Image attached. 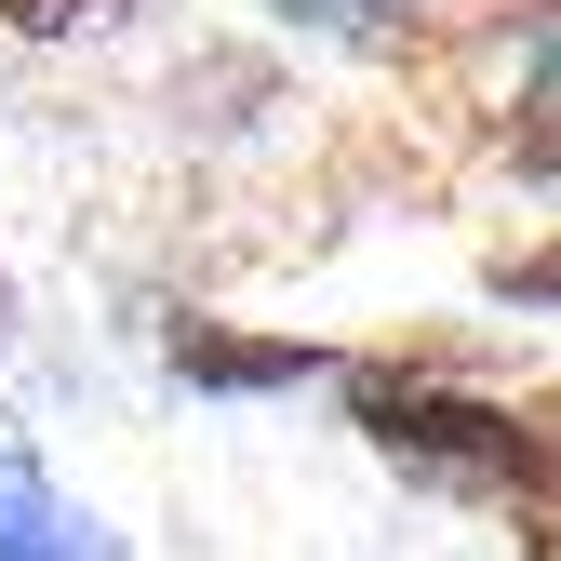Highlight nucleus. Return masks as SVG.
<instances>
[{"mask_svg": "<svg viewBox=\"0 0 561 561\" xmlns=\"http://www.w3.org/2000/svg\"><path fill=\"white\" fill-rule=\"evenodd\" d=\"M347 414H362V442L428 468V481H468V495H495L522 522V548L548 561V414L522 401H468V388H428V375H362L347 388Z\"/></svg>", "mask_w": 561, "mask_h": 561, "instance_id": "obj_1", "label": "nucleus"}, {"mask_svg": "<svg viewBox=\"0 0 561 561\" xmlns=\"http://www.w3.org/2000/svg\"><path fill=\"white\" fill-rule=\"evenodd\" d=\"M0 561H121V548H107L81 508H67L27 455H0Z\"/></svg>", "mask_w": 561, "mask_h": 561, "instance_id": "obj_2", "label": "nucleus"}, {"mask_svg": "<svg viewBox=\"0 0 561 561\" xmlns=\"http://www.w3.org/2000/svg\"><path fill=\"white\" fill-rule=\"evenodd\" d=\"M174 375H201V388H295V375H321V347H308V334H228V321H174Z\"/></svg>", "mask_w": 561, "mask_h": 561, "instance_id": "obj_3", "label": "nucleus"}, {"mask_svg": "<svg viewBox=\"0 0 561 561\" xmlns=\"http://www.w3.org/2000/svg\"><path fill=\"white\" fill-rule=\"evenodd\" d=\"M280 27H308V41H401L428 0H267Z\"/></svg>", "mask_w": 561, "mask_h": 561, "instance_id": "obj_4", "label": "nucleus"}, {"mask_svg": "<svg viewBox=\"0 0 561 561\" xmlns=\"http://www.w3.org/2000/svg\"><path fill=\"white\" fill-rule=\"evenodd\" d=\"M107 0H0V27H27V41H67V27H94Z\"/></svg>", "mask_w": 561, "mask_h": 561, "instance_id": "obj_5", "label": "nucleus"}]
</instances>
